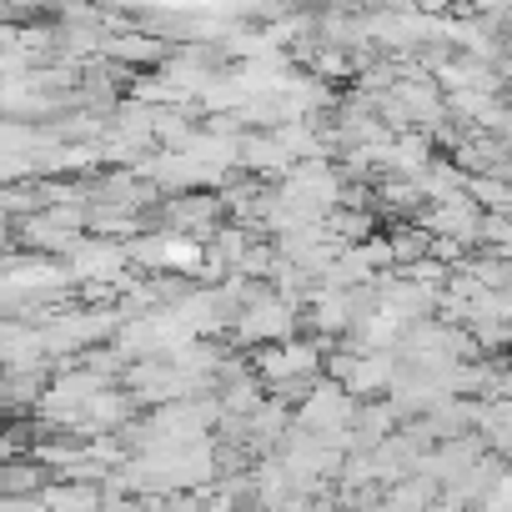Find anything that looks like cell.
<instances>
[{
  "instance_id": "obj_5",
  "label": "cell",
  "mask_w": 512,
  "mask_h": 512,
  "mask_svg": "<svg viewBox=\"0 0 512 512\" xmlns=\"http://www.w3.org/2000/svg\"><path fill=\"white\" fill-rule=\"evenodd\" d=\"M196 512H251V507H241V502H221V497H206Z\"/></svg>"
},
{
  "instance_id": "obj_1",
  "label": "cell",
  "mask_w": 512,
  "mask_h": 512,
  "mask_svg": "<svg viewBox=\"0 0 512 512\" xmlns=\"http://www.w3.org/2000/svg\"><path fill=\"white\" fill-rule=\"evenodd\" d=\"M302 332V312L292 307V302H282L277 292H267V287H256L241 307H236V317H231V342L236 347H251V352H262V347H282V342H292Z\"/></svg>"
},
{
  "instance_id": "obj_2",
  "label": "cell",
  "mask_w": 512,
  "mask_h": 512,
  "mask_svg": "<svg viewBox=\"0 0 512 512\" xmlns=\"http://www.w3.org/2000/svg\"><path fill=\"white\" fill-rule=\"evenodd\" d=\"M352 412H357V402H352L337 382L317 377V382L297 397V407H292V427H302V432L332 442V437H342V432L352 427Z\"/></svg>"
},
{
  "instance_id": "obj_3",
  "label": "cell",
  "mask_w": 512,
  "mask_h": 512,
  "mask_svg": "<svg viewBox=\"0 0 512 512\" xmlns=\"http://www.w3.org/2000/svg\"><path fill=\"white\" fill-rule=\"evenodd\" d=\"M66 267H71L76 282H111V292H121L126 246L116 236H76V246L66 251Z\"/></svg>"
},
{
  "instance_id": "obj_4",
  "label": "cell",
  "mask_w": 512,
  "mask_h": 512,
  "mask_svg": "<svg viewBox=\"0 0 512 512\" xmlns=\"http://www.w3.org/2000/svg\"><path fill=\"white\" fill-rule=\"evenodd\" d=\"M221 196H206V191H191V196H176L166 201V226L161 231H176V236H191V241H206L216 226H221Z\"/></svg>"
}]
</instances>
